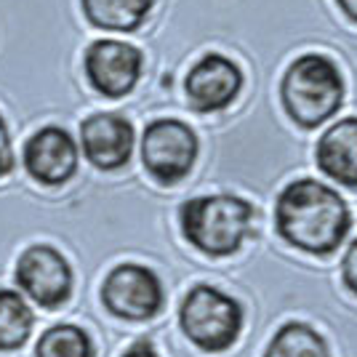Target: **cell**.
<instances>
[{
    "label": "cell",
    "instance_id": "9",
    "mask_svg": "<svg viewBox=\"0 0 357 357\" xmlns=\"http://www.w3.org/2000/svg\"><path fill=\"white\" fill-rule=\"evenodd\" d=\"M134 123L118 112H93L80 123V147L99 171H118L134 155Z\"/></svg>",
    "mask_w": 357,
    "mask_h": 357
},
{
    "label": "cell",
    "instance_id": "15",
    "mask_svg": "<svg viewBox=\"0 0 357 357\" xmlns=\"http://www.w3.org/2000/svg\"><path fill=\"white\" fill-rule=\"evenodd\" d=\"M35 326V314L22 294L0 288V352L24 347Z\"/></svg>",
    "mask_w": 357,
    "mask_h": 357
},
{
    "label": "cell",
    "instance_id": "5",
    "mask_svg": "<svg viewBox=\"0 0 357 357\" xmlns=\"http://www.w3.org/2000/svg\"><path fill=\"white\" fill-rule=\"evenodd\" d=\"M197 136L195 131L176 118L152 120L142 136V163L149 176L160 184H176L190 176L197 160Z\"/></svg>",
    "mask_w": 357,
    "mask_h": 357
},
{
    "label": "cell",
    "instance_id": "16",
    "mask_svg": "<svg viewBox=\"0 0 357 357\" xmlns=\"http://www.w3.org/2000/svg\"><path fill=\"white\" fill-rule=\"evenodd\" d=\"M35 357H93L89 333L77 326H54L38 339Z\"/></svg>",
    "mask_w": 357,
    "mask_h": 357
},
{
    "label": "cell",
    "instance_id": "14",
    "mask_svg": "<svg viewBox=\"0 0 357 357\" xmlns=\"http://www.w3.org/2000/svg\"><path fill=\"white\" fill-rule=\"evenodd\" d=\"M264 357H331L328 342L312 326L291 320L278 328Z\"/></svg>",
    "mask_w": 357,
    "mask_h": 357
},
{
    "label": "cell",
    "instance_id": "1",
    "mask_svg": "<svg viewBox=\"0 0 357 357\" xmlns=\"http://www.w3.org/2000/svg\"><path fill=\"white\" fill-rule=\"evenodd\" d=\"M275 224L288 245L326 256L344 243L352 227V213L342 195L328 184L317 178H296L278 197Z\"/></svg>",
    "mask_w": 357,
    "mask_h": 357
},
{
    "label": "cell",
    "instance_id": "10",
    "mask_svg": "<svg viewBox=\"0 0 357 357\" xmlns=\"http://www.w3.org/2000/svg\"><path fill=\"white\" fill-rule=\"evenodd\" d=\"M24 168L38 184L59 187L77 171V144L61 126H43L24 142Z\"/></svg>",
    "mask_w": 357,
    "mask_h": 357
},
{
    "label": "cell",
    "instance_id": "6",
    "mask_svg": "<svg viewBox=\"0 0 357 357\" xmlns=\"http://www.w3.org/2000/svg\"><path fill=\"white\" fill-rule=\"evenodd\" d=\"M16 285L43 310L61 307L73 294V269L54 245H30L16 261Z\"/></svg>",
    "mask_w": 357,
    "mask_h": 357
},
{
    "label": "cell",
    "instance_id": "4",
    "mask_svg": "<svg viewBox=\"0 0 357 357\" xmlns=\"http://www.w3.org/2000/svg\"><path fill=\"white\" fill-rule=\"evenodd\" d=\"M178 326L197 349L224 352L238 342L243 331V307L229 294L200 283L181 298Z\"/></svg>",
    "mask_w": 357,
    "mask_h": 357
},
{
    "label": "cell",
    "instance_id": "3",
    "mask_svg": "<svg viewBox=\"0 0 357 357\" xmlns=\"http://www.w3.org/2000/svg\"><path fill=\"white\" fill-rule=\"evenodd\" d=\"M253 208L238 195L192 197L178 211V224L190 245L206 256H229L251 232Z\"/></svg>",
    "mask_w": 357,
    "mask_h": 357
},
{
    "label": "cell",
    "instance_id": "18",
    "mask_svg": "<svg viewBox=\"0 0 357 357\" xmlns=\"http://www.w3.org/2000/svg\"><path fill=\"white\" fill-rule=\"evenodd\" d=\"M342 278H344V285L357 296V238L349 243V248H347V253H344Z\"/></svg>",
    "mask_w": 357,
    "mask_h": 357
},
{
    "label": "cell",
    "instance_id": "11",
    "mask_svg": "<svg viewBox=\"0 0 357 357\" xmlns=\"http://www.w3.org/2000/svg\"><path fill=\"white\" fill-rule=\"evenodd\" d=\"M240 89H243V73L224 54H206L184 80L187 99L197 112H222L238 99Z\"/></svg>",
    "mask_w": 357,
    "mask_h": 357
},
{
    "label": "cell",
    "instance_id": "13",
    "mask_svg": "<svg viewBox=\"0 0 357 357\" xmlns=\"http://www.w3.org/2000/svg\"><path fill=\"white\" fill-rule=\"evenodd\" d=\"M80 6L96 30L136 32L147 22L155 0H80Z\"/></svg>",
    "mask_w": 357,
    "mask_h": 357
},
{
    "label": "cell",
    "instance_id": "17",
    "mask_svg": "<svg viewBox=\"0 0 357 357\" xmlns=\"http://www.w3.org/2000/svg\"><path fill=\"white\" fill-rule=\"evenodd\" d=\"M14 171V144H11V134L8 126L0 115V178L8 176Z\"/></svg>",
    "mask_w": 357,
    "mask_h": 357
},
{
    "label": "cell",
    "instance_id": "2",
    "mask_svg": "<svg viewBox=\"0 0 357 357\" xmlns=\"http://www.w3.org/2000/svg\"><path fill=\"white\" fill-rule=\"evenodd\" d=\"M288 118L301 128H317L331 120L344 102V77L323 54H304L288 64L280 83Z\"/></svg>",
    "mask_w": 357,
    "mask_h": 357
},
{
    "label": "cell",
    "instance_id": "8",
    "mask_svg": "<svg viewBox=\"0 0 357 357\" xmlns=\"http://www.w3.org/2000/svg\"><path fill=\"white\" fill-rule=\"evenodd\" d=\"M142 64L144 59L136 45L112 40V38L93 40L83 56L89 83L107 99H120L131 93L142 77Z\"/></svg>",
    "mask_w": 357,
    "mask_h": 357
},
{
    "label": "cell",
    "instance_id": "7",
    "mask_svg": "<svg viewBox=\"0 0 357 357\" xmlns=\"http://www.w3.org/2000/svg\"><path fill=\"white\" fill-rule=\"evenodd\" d=\"M102 301L120 320H149L163 307V283L144 264H118L102 283Z\"/></svg>",
    "mask_w": 357,
    "mask_h": 357
},
{
    "label": "cell",
    "instance_id": "12",
    "mask_svg": "<svg viewBox=\"0 0 357 357\" xmlns=\"http://www.w3.org/2000/svg\"><path fill=\"white\" fill-rule=\"evenodd\" d=\"M317 168L328 178L344 187H357V118H344L333 123L320 136L317 149Z\"/></svg>",
    "mask_w": 357,
    "mask_h": 357
},
{
    "label": "cell",
    "instance_id": "19",
    "mask_svg": "<svg viewBox=\"0 0 357 357\" xmlns=\"http://www.w3.org/2000/svg\"><path fill=\"white\" fill-rule=\"evenodd\" d=\"M123 357H160V355H158V349L152 347L149 339H139V342H134L128 349H126V355Z\"/></svg>",
    "mask_w": 357,
    "mask_h": 357
},
{
    "label": "cell",
    "instance_id": "20",
    "mask_svg": "<svg viewBox=\"0 0 357 357\" xmlns=\"http://www.w3.org/2000/svg\"><path fill=\"white\" fill-rule=\"evenodd\" d=\"M336 3H339V8H342L352 22H357V0H336Z\"/></svg>",
    "mask_w": 357,
    "mask_h": 357
}]
</instances>
